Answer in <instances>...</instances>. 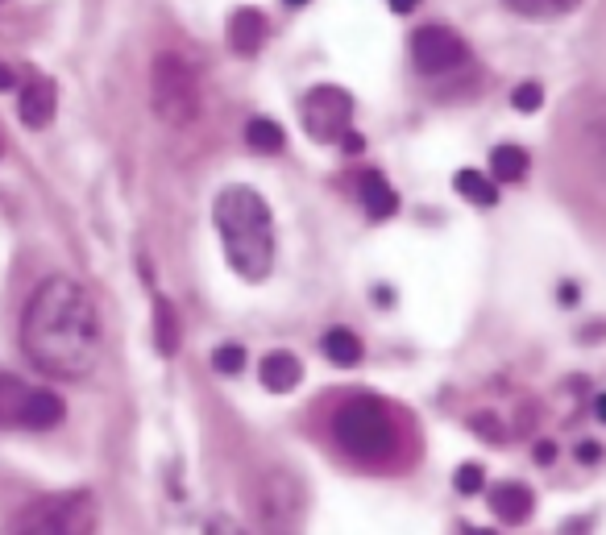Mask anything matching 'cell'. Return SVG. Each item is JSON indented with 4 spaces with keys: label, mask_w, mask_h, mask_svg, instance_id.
I'll return each instance as SVG.
<instances>
[{
    "label": "cell",
    "mask_w": 606,
    "mask_h": 535,
    "mask_svg": "<svg viewBox=\"0 0 606 535\" xmlns=\"http://www.w3.org/2000/svg\"><path fill=\"white\" fill-rule=\"evenodd\" d=\"M30 390L21 378L0 370V428H21V415H25V403H30Z\"/></svg>",
    "instance_id": "15"
},
{
    "label": "cell",
    "mask_w": 606,
    "mask_h": 535,
    "mask_svg": "<svg viewBox=\"0 0 606 535\" xmlns=\"http://www.w3.org/2000/svg\"><path fill=\"white\" fill-rule=\"evenodd\" d=\"M150 104H154V117L162 125H191L200 112V88H196V75L191 67L179 59V54H158L154 67H150Z\"/></svg>",
    "instance_id": "6"
},
{
    "label": "cell",
    "mask_w": 606,
    "mask_h": 535,
    "mask_svg": "<svg viewBox=\"0 0 606 535\" xmlns=\"http://www.w3.org/2000/svg\"><path fill=\"white\" fill-rule=\"evenodd\" d=\"M262 386L266 390H274V394H287V390H295L299 386V378H303V365H299V357L295 353H266L262 357Z\"/></svg>",
    "instance_id": "11"
},
{
    "label": "cell",
    "mask_w": 606,
    "mask_h": 535,
    "mask_svg": "<svg viewBox=\"0 0 606 535\" xmlns=\"http://www.w3.org/2000/svg\"><path fill=\"white\" fill-rule=\"evenodd\" d=\"M362 204H366V212L374 216V220H387V216H395V208H399V195H395V187L382 179L378 171H366L362 175Z\"/></svg>",
    "instance_id": "14"
},
{
    "label": "cell",
    "mask_w": 606,
    "mask_h": 535,
    "mask_svg": "<svg viewBox=\"0 0 606 535\" xmlns=\"http://www.w3.org/2000/svg\"><path fill=\"white\" fill-rule=\"evenodd\" d=\"M453 183H457V191H461L470 204H482V208L499 204V191H494V183H490L486 175H478V171H457Z\"/></svg>",
    "instance_id": "20"
},
{
    "label": "cell",
    "mask_w": 606,
    "mask_h": 535,
    "mask_svg": "<svg viewBox=\"0 0 606 535\" xmlns=\"http://www.w3.org/2000/svg\"><path fill=\"white\" fill-rule=\"evenodd\" d=\"M54 104H59V88H54L46 75H34L21 88V125L25 129H46L54 121Z\"/></svg>",
    "instance_id": "9"
},
{
    "label": "cell",
    "mask_w": 606,
    "mask_h": 535,
    "mask_svg": "<svg viewBox=\"0 0 606 535\" xmlns=\"http://www.w3.org/2000/svg\"><path fill=\"white\" fill-rule=\"evenodd\" d=\"M324 357L333 365H357L362 361V341H357L349 328H333L324 336Z\"/></svg>",
    "instance_id": "19"
},
{
    "label": "cell",
    "mask_w": 606,
    "mask_h": 535,
    "mask_svg": "<svg viewBox=\"0 0 606 535\" xmlns=\"http://www.w3.org/2000/svg\"><path fill=\"white\" fill-rule=\"evenodd\" d=\"M212 365H216L220 374H241L245 370V349L241 345H220L212 353Z\"/></svg>",
    "instance_id": "24"
},
{
    "label": "cell",
    "mask_w": 606,
    "mask_h": 535,
    "mask_svg": "<svg viewBox=\"0 0 606 535\" xmlns=\"http://www.w3.org/2000/svg\"><path fill=\"white\" fill-rule=\"evenodd\" d=\"M470 535H494V531H470Z\"/></svg>",
    "instance_id": "34"
},
{
    "label": "cell",
    "mask_w": 606,
    "mask_h": 535,
    "mask_svg": "<svg viewBox=\"0 0 606 535\" xmlns=\"http://www.w3.org/2000/svg\"><path fill=\"white\" fill-rule=\"evenodd\" d=\"M13 83H17V79H13V71H9L5 63H0V92H9V88H13Z\"/></svg>",
    "instance_id": "30"
},
{
    "label": "cell",
    "mask_w": 606,
    "mask_h": 535,
    "mask_svg": "<svg viewBox=\"0 0 606 535\" xmlns=\"http://www.w3.org/2000/svg\"><path fill=\"white\" fill-rule=\"evenodd\" d=\"M511 104L519 112H536L544 104V88H540V83H519V88L511 92Z\"/></svg>",
    "instance_id": "25"
},
{
    "label": "cell",
    "mask_w": 606,
    "mask_h": 535,
    "mask_svg": "<svg viewBox=\"0 0 606 535\" xmlns=\"http://www.w3.org/2000/svg\"><path fill=\"white\" fill-rule=\"evenodd\" d=\"M100 519V506L88 490H63V494H42L25 502L9 519L5 535H92Z\"/></svg>",
    "instance_id": "3"
},
{
    "label": "cell",
    "mask_w": 606,
    "mask_h": 535,
    "mask_svg": "<svg viewBox=\"0 0 606 535\" xmlns=\"http://www.w3.org/2000/svg\"><path fill=\"white\" fill-rule=\"evenodd\" d=\"M283 5H287V9H299V5H308V0H283Z\"/></svg>",
    "instance_id": "33"
},
{
    "label": "cell",
    "mask_w": 606,
    "mask_h": 535,
    "mask_svg": "<svg viewBox=\"0 0 606 535\" xmlns=\"http://www.w3.org/2000/svg\"><path fill=\"white\" fill-rule=\"evenodd\" d=\"M21 349L50 378H88L104 349V328L92 295L75 278H46L25 303Z\"/></svg>",
    "instance_id": "1"
},
{
    "label": "cell",
    "mask_w": 606,
    "mask_h": 535,
    "mask_svg": "<svg viewBox=\"0 0 606 535\" xmlns=\"http://www.w3.org/2000/svg\"><path fill=\"white\" fill-rule=\"evenodd\" d=\"M266 34H270V25H266V17H262L258 9H237V13L229 17V42H233V50H241V54H254V50L266 42Z\"/></svg>",
    "instance_id": "12"
},
{
    "label": "cell",
    "mask_w": 606,
    "mask_h": 535,
    "mask_svg": "<svg viewBox=\"0 0 606 535\" xmlns=\"http://www.w3.org/2000/svg\"><path fill=\"white\" fill-rule=\"evenodd\" d=\"M586 137H590V150H594L598 166L606 171V100L594 108V117H590V129H586Z\"/></svg>",
    "instance_id": "22"
},
{
    "label": "cell",
    "mask_w": 606,
    "mask_h": 535,
    "mask_svg": "<svg viewBox=\"0 0 606 535\" xmlns=\"http://www.w3.org/2000/svg\"><path fill=\"white\" fill-rule=\"evenodd\" d=\"M532 490L528 486H519V482H503V486H494L490 490V511L499 515L503 523H528L532 519Z\"/></svg>",
    "instance_id": "10"
},
{
    "label": "cell",
    "mask_w": 606,
    "mask_h": 535,
    "mask_svg": "<svg viewBox=\"0 0 606 535\" xmlns=\"http://www.w3.org/2000/svg\"><path fill=\"white\" fill-rule=\"evenodd\" d=\"M54 424H63V399H59V394H50V390H30V403H25L21 428L46 432Z\"/></svg>",
    "instance_id": "13"
},
{
    "label": "cell",
    "mask_w": 606,
    "mask_h": 535,
    "mask_svg": "<svg viewBox=\"0 0 606 535\" xmlns=\"http://www.w3.org/2000/svg\"><path fill=\"white\" fill-rule=\"evenodd\" d=\"M353 121V96L324 83L303 96V129H308L316 142H341Z\"/></svg>",
    "instance_id": "7"
},
{
    "label": "cell",
    "mask_w": 606,
    "mask_h": 535,
    "mask_svg": "<svg viewBox=\"0 0 606 535\" xmlns=\"http://www.w3.org/2000/svg\"><path fill=\"white\" fill-rule=\"evenodd\" d=\"M490 175L503 179V183H519L528 175V150L519 146H494L490 150Z\"/></svg>",
    "instance_id": "17"
},
{
    "label": "cell",
    "mask_w": 606,
    "mask_h": 535,
    "mask_svg": "<svg viewBox=\"0 0 606 535\" xmlns=\"http://www.w3.org/2000/svg\"><path fill=\"white\" fill-rule=\"evenodd\" d=\"M503 5L528 21H557L569 9H577V0H503Z\"/></svg>",
    "instance_id": "18"
},
{
    "label": "cell",
    "mask_w": 606,
    "mask_h": 535,
    "mask_svg": "<svg viewBox=\"0 0 606 535\" xmlns=\"http://www.w3.org/2000/svg\"><path fill=\"white\" fill-rule=\"evenodd\" d=\"M254 515L266 535H303L308 523V486L287 465H270L254 486Z\"/></svg>",
    "instance_id": "4"
},
{
    "label": "cell",
    "mask_w": 606,
    "mask_h": 535,
    "mask_svg": "<svg viewBox=\"0 0 606 535\" xmlns=\"http://www.w3.org/2000/svg\"><path fill=\"white\" fill-rule=\"evenodd\" d=\"M154 345L162 357L179 353V316L167 299H154Z\"/></svg>",
    "instance_id": "16"
},
{
    "label": "cell",
    "mask_w": 606,
    "mask_h": 535,
    "mask_svg": "<svg viewBox=\"0 0 606 535\" xmlns=\"http://www.w3.org/2000/svg\"><path fill=\"white\" fill-rule=\"evenodd\" d=\"M337 444L357 461H387L395 453V424L382 403L374 399H349L333 419Z\"/></svg>",
    "instance_id": "5"
},
{
    "label": "cell",
    "mask_w": 606,
    "mask_h": 535,
    "mask_svg": "<svg viewBox=\"0 0 606 535\" xmlns=\"http://www.w3.org/2000/svg\"><path fill=\"white\" fill-rule=\"evenodd\" d=\"M245 142H250L258 154H279L287 137H283V125L258 117V121H250V129H245Z\"/></svg>",
    "instance_id": "21"
},
{
    "label": "cell",
    "mask_w": 606,
    "mask_h": 535,
    "mask_svg": "<svg viewBox=\"0 0 606 535\" xmlns=\"http://www.w3.org/2000/svg\"><path fill=\"white\" fill-rule=\"evenodd\" d=\"M341 146H345V150H349V154H362V150H366V137H362V133H353V129H349V133H345V137H341Z\"/></svg>",
    "instance_id": "27"
},
{
    "label": "cell",
    "mask_w": 606,
    "mask_h": 535,
    "mask_svg": "<svg viewBox=\"0 0 606 535\" xmlns=\"http://www.w3.org/2000/svg\"><path fill=\"white\" fill-rule=\"evenodd\" d=\"M553 457H557V444H553V440H540V444H536V461H540V465H553Z\"/></svg>",
    "instance_id": "28"
},
{
    "label": "cell",
    "mask_w": 606,
    "mask_h": 535,
    "mask_svg": "<svg viewBox=\"0 0 606 535\" xmlns=\"http://www.w3.org/2000/svg\"><path fill=\"white\" fill-rule=\"evenodd\" d=\"M416 5H420V0H391V9H395V13H411Z\"/></svg>",
    "instance_id": "31"
},
{
    "label": "cell",
    "mask_w": 606,
    "mask_h": 535,
    "mask_svg": "<svg viewBox=\"0 0 606 535\" xmlns=\"http://www.w3.org/2000/svg\"><path fill=\"white\" fill-rule=\"evenodd\" d=\"M577 457H582V461H586V465H594V461H598V457H602V448H598V444H594V440H586V444H577Z\"/></svg>",
    "instance_id": "29"
},
{
    "label": "cell",
    "mask_w": 606,
    "mask_h": 535,
    "mask_svg": "<svg viewBox=\"0 0 606 535\" xmlns=\"http://www.w3.org/2000/svg\"><path fill=\"white\" fill-rule=\"evenodd\" d=\"M212 220H216L220 241H225L229 266L245 283H262L274 266V220H270L266 200L254 187L233 183L216 195Z\"/></svg>",
    "instance_id": "2"
},
{
    "label": "cell",
    "mask_w": 606,
    "mask_h": 535,
    "mask_svg": "<svg viewBox=\"0 0 606 535\" xmlns=\"http://www.w3.org/2000/svg\"><path fill=\"white\" fill-rule=\"evenodd\" d=\"M411 59H416L424 75H445L465 63V42L453 30H445V25H424L411 38Z\"/></svg>",
    "instance_id": "8"
},
{
    "label": "cell",
    "mask_w": 606,
    "mask_h": 535,
    "mask_svg": "<svg viewBox=\"0 0 606 535\" xmlns=\"http://www.w3.org/2000/svg\"><path fill=\"white\" fill-rule=\"evenodd\" d=\"M594 411H598V419L606 424V394H598V403H594Z\"/></svg>",
    "instance_id": "32"
},
{
    "label": "cell",
    "mask_w": 606,
    "mask_h": 535,
    "mask_svg": "<svg viewBox=\"0 0 606 535\" xmlns=\"http://www.w3.org/2000/svg\"><path fill=\"white\" fill-rule=\"evenodd\" d=\"M453 486H457V494H482V490H486L482 465H478V461H465V465L453 473Z\"/></svg>",
    "instance_id": "23"
},
{
    "label": "cell",
    "mask_w": 606,
    "mask_h": 535,
    "mask_svg": "<svg viewBox=\"0 0 606 535\" xmlns=\"http://www.w3.org/2000/svg\"><path fill=\"white\" fill-rule=\"evenodd\" d=\"M204 535H245V527L237 523V519H225V515H220V519H212L208 523V531Z\"/></svg>",
    "instance_id": "26"
}]
</instances>
